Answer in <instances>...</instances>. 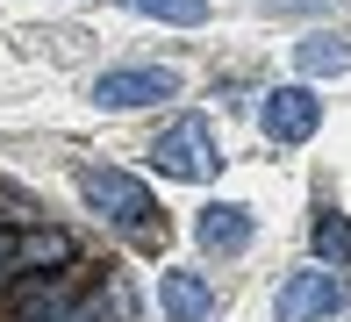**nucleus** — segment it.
Here are the masks:
<instances>
[{"label": "nucleus", "instance_id": "f257e3e1", "mask_svg": "<svg viewBox=\"0 0 351 322\" xmlns=\"http://www.w3.org/2000/svg\"><path fill=\"white\" fill-rule=\"evenodd\" d=\"M79 193H86V208H93V215H108V222H122V230L151 236L158 208H151V193H143L130 172H115V165H86V172H79Z\"/></svg>", "mask_w": 351, "mask_h": 322}, {"label": "nucleus", "instance_id": "f03ea898", "mask_svg": "<svg viewBox=\"0 0 351 322\" xmlns=\"http://www.w3.org/2000/svg\"><path fill=\"white\" fill-rule=\"evenodd\" d=\"M172 93H180L172 64H115V72L93 79V101L101 108H151V101H172Z\"/></svg>", "mask_w": 351, "mask_h": 322}, {"label": "nucleus", "instance_id": "7ed1b4c3", "mask_svg": "<svg viewBox=\"0 0 351 322\" xmlns=\"http://www.w3.org/2000/svg\"><path fill=\"white\" fill-rule=\"evenodd\" d=\"M158 172L165 179H186V186H201V179H215V143H208V122H172L165 136H158Z\"/></svg>", "mask_w": 351, "mask_h": 322}, {"label": "nucleus", "instance_id": "20e7f679", "mask_svg": "<svg viewBox=\"0 0 351 322\" xmlns=\"http://www.w3.org/2000/svg\"><path fill=\"white\" fill-rule=\"evenodd\" d=\"M337 308H344V280L330 265L287 272V286H280V301H273L280 322H315V315H337Z\"/></svg>", "mask_w": 351, "mask_h": 322}, {"label": "nucleus", "instance_id": "39448f33", "mask_svg": "<svg viewBox=\"0 0 351 322\" xmlns=\"http://www.w3.org/2000/svg\"><path fill=\"white\" fill-rule=\"evenodd\" d=\"M258 129L273 143H308L315 129H323V101H315L308 86H273L265 108H258Z\"/></svg>", "mask_w": 351, "mask_h": 322}, {"label": "nucleus", "instance_id": "423d86ee", "mask_svg": "<svg viewBox=\"0 0 351 322\" xmlns=\"http://www.w3.org/2000/svg\"><path fill=\"white\" fill-rule=\"evenodd\" d=\"M251 230H258V222H251V208L244 201H215V208H201V251H222V258H237L251 244Z\"/></svg>", "mask_w": 351, "mask_h": 322}, {"label": "nucleus", "instance_id": "0eeeda50", "mask_svg": "<svg viewBox=\"0 0 351 322\" xmlns=\"http://www.w3.org/2000/svg\"><path fill=\"white\" fill-rule=\"evenodd\" d=\"M158 301H165L172 322H208L215 315V294H208L201 272H165V280H158Z\"/></svg>", "mask_w": 351, "mask_h": 322}, {"label": "nucleus", "instance_id": "6e6552de", "mask_svg": "<svg viewBox=\"0 0 351 322\" xmlns=\"http://www.w3.org/2000/svg\"><path fill=\"white\" fill-rule=\"evenodd\" d=\"M294 58H301V72H308V79L351 72V43H344V36H308V43H294Z\"/></svg>", "mask_w": 351, "mask_h": 322}, {"label": "nucleus", "instance_id": "1a4fd4ad", "mask_svg": "<svg viewBox=\"0 0 351 322\" xmlns=\"http://www.w3.org/2000/svg\"><path fill=\"white\" fill-rule=\"evenodd\" d=\"M130 14H151V22H172V29H201L208 22V0H122Z\"/></svg>", "mask_w": 351, "mask_h": 322}, {"label": "nucleus", "instance_id": "9d476101", "mask_svg": "<svg viewBox=\"0 0 351 322\" xmlns=\"http://www.w3.org/2000/svg\"><path fill=\"white\" fill-rule=\"evenodd\" d=\"M8 258H14V265H65V258H72V236H58V230H29Z\"/></svg>", "mask_w": 351, "mask_h": 322}, {"label": "nucleus", "instance_id": "9b49d317", "mask_svg": "<svg viewBox=\"0 0 351 322\" xmlns=\"http://www.w3.org/2000/svg\"><path fill=\"white\" fill-rule=\"evenodd\" d=\"M315 258H323V265H344V258H351V222L344 215H323V222H315Z\"/></svg>", "mask_w": 351, "mask_h": 322}, {"label": "nucleus", "instance_id": "f8f14e48", "mask_svg": "<svg viewBox=\"0 0 351 322\" xmlns=\"http://www.w3.org/2000/svg\"><path fill=\"white\" fill-rule=\"evenodd\" d=\"M93 315H130V294H122V286H115V294H108V301H101V308H93ZM65 322H86V315H65Z\"/></svg>", "mask_w": 351, "mask_h": 322}, {"label": "nucleus", "instance_id": "ddd939ff", "mask_svg": "<svg viewBox=\"0 0 351 322\" xmlns=\"http://www.w3.org/2000/svg\"><path fill=\"white\" fill-rule=\"evenodd\" d=\"M0 272H14V258H8V236H0Z\"/></svg>", "mask_w": 351, "mask_h": 322}]
</instances>
